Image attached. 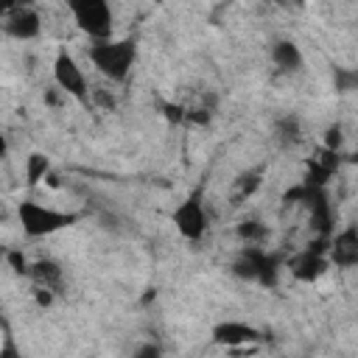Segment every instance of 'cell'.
<instances>
[{"instance_id":"15","label":"cell","mask_w":358,"mask_h":358,"mask_svg":"<svg viewBox=\"0 0 358 358\" xmlns=\"http://www.w3.org/2000/svg\"><path fill=\"white\" fill-rule=\"evenodd\" d=\"M263 176H266V165H255L249 171H243L238 179H235V190H232V204H243L246 199H252L260 185H263Z\"/></svg>"},{"instance_id":"5","label":"cell","mask_w":358,"mask_h":358,"mask_svg":"<svg viewBox=\"0 0 358 358\" xmlns=\"http://www.w3.org/2000/svg\"><path fill=\"white\" fill-rule=\"evenodd\" d=\"M173 224L179 229V235L185 241H201L207 227H210V215L204 210V199L201 190H193L176 210H173Z\"/></svg>"},{"instance_id":"17","label":"cell","mask_w":358,"mask_h":358,"mask_svg":"<svg viewBox=\"0 0 358 358\" xmlns=\"http://www.w3.org/2000/svg\"><path fill=\"white\" fill-rule=\"evenodd\" d=\"M215 115V95L213 92H204L193 106H187V123L193 126H207Z\"/></svg>"},{"instance_id":"20","label":"cell","mask_w":358,"mask_h":358,"mask_svg":"<svg viewBox=\"0 0 358 358\" xmlns=\"http://www.w3.org/2000/svg\"><path fill=\"white\" fill-rule=\"evenodd\" d=\"M333 84L338 92H350V90H358V70H350V67H336L333 70Z\"/></svg>"},{"instance_id":"25","label":"cell","mask_w":358,"mask_h":358,"mask_svg":"<svg viewBox=\"0 0 358 358\" xmlns=\"http://www.w3.org/2000/svg\"><path fill=\"white\" fill-rule=\"evenodd\" d=\"M25 6H34V0H0V11L8 14L14 8H25Z\"/></svg>"},{"instance_id":"1","label":"cell","mask_w":358,"mask_h":358,"mask_svg":"<svg viewBox=\"0 0 358 358\" xmlns=\"http://www.w3.org/2000/svg\"><path fill=\"white\" fill-rule=\"evenodd\" d=\"M90 62L95 64V70L109 78V81H126L134 59H137V48L131 39H95L87 50Z\"/></svg>"},{"instance_id":"12","label":"cell","mask_w":358,"mask_h":358,"mask_svg":"<svg viewBox=\"0 0 358 358\" xmlns=\"http://www.w3.org/2000/svg\"><path fill=\"white\" fill-rule=\"evenodd\" d=\"M338 165H341L338 151H330V148L322 145V151L305 162V176H302V182L316 185V187H327V182L333 179V173L338 171Z\"/></svg>"},{"instance_id":"22","label":"cell","mask_w":358,"mask_h":358,"mask_svg":"<svg viewBox=\"0 0 358 358\" xmlns=\"http://www.w3.org/2000/svg\"><path fill=\"white\" fill-rule=\"evenodd\" d=\"M341 143H344V131H341V126H338V123H330V126L324 129V148H330V151H341Z\"/></svg>"},{"instance_id":"11","label":"cell","mask_w":358,"mask_h":358,"mask_svg":"<svg viewBox=\"0 0 358 358\" xmlns=\"http://www.w3.org/2000/svg\"><path fill=\"white\" fill-rule=\"evenodd\" d=\"M6 22H3V31L11 36V39H34L39 36L42 31V22H39V14L34 11V6H25V8H14L8 14H3Z\"/></svg>"},{"instance_id":"16","label":"cell","mask_w":358,"mask_h":358,"mask_svg":"<svg viewBox=\"0 0 358 358\" xmlns=\"http://www.w3.org/2000/svg\"><path fill=\"white\" fill-rule=\"evenodd\" d=\"M274 140L282 145V148H291L302 140V123L296 115H285L274 123Z\"/></svg>"},{"instance_id":"23","label":"cell","mask_w":358,"mask_h":358,"mask_svg":"<svg viewBox=\"0 0 358 358\" xmlns=\"http://www.w3.org/2000/svg\"><path fill=\"white\" fill-rule=\"evenodd\" d=\"M162 115L171 123H187V106L185 103H162Z\"/></svg>"},{"instance_id":"10","label":"cell","mask_w":358,"mask_h":358,"mask_svg":"<svg viewBox=\"0 0 358 358\" xmlns=\"http://www.w3.org/2000/svg\"><path fill=\"white\" fill-rule=\"evenodd\" d=\"M260 338H263V333L255 324H246V322H218L213 327V341L215 344H224L229 350L257 344Z\"/></svg>"},{"instance_id":"26","label":"cell","mask_w":358,"mask_h":358,"mask_svg":"<svg viewBox=\"0 0 358 358\" xmlns=\"http://www.w3.org/2000/svg\"><path fill=\"white\" fill-rule=\"evenodd\" d=\"M271 3L285 8V11H302L305 8V0H271Z\"/></svg>"},{"instance_id":"27","label":"cell","mask_w":358,"mask_h":358,"mask_svg":"<svg viewBox=\"0 0 358 358\" xmlns=\"http://www.w3.org/2000/svg\"><path fill=\"white\" fill-rule=\"evenodd\" d=\"M350 162H352V165H355V168H358V148H355V151H352V154H350Z\"/></svg>"},{"instance_id":"6","label":"cell","mask_w":358,"mask_h":358,"mask_svg":"<svg viewBox=\"0 0 358 358\" xmlns=\"http://www.w3.org/2000/svg\"><path fill=\"white\" fill-rule=\"evenodd\" d=\"M53 81H56V87H59L64 95H70V98H76V101H87V95H90L87 76L81 73L78 62H76L67 50H59L56 59H53Z\"/></svg>"},{"instance_id":"3","label":"cell","mask_w":358,"mask_h":358,"mask_svg":"<svg viewBox=\"0 0 358 358\" xmlns=\"http://www.w3.org/2000/svg\"><path fill=\"white\" fill-rule=\"evenodd\" d=\"M17 218H20L22 232L28 238H45V235H53V232L78 221L76 213H62V210H53V207H42L36 201H20Z\"/></svg>"},{"instance_id":"18","label":"cell","mask_w":358,"mask_h":358,"mask_svg":"<svg viewBox=\"0 0 358 358\" xmlns=\"http://www.w3.org/2000/svg\"><path fill=\"white\" fill-rule=\"evenodd\" d=\"M48 173H50V159H48L42 151L28 154V159H25V185L34 187V185H39L42 179H48Z\"/></svg>"},{"instance_id":"8","label":"cell","mask_w":358,"mask_h":358,"mask_svg":"<svg viewBox=\"0 0 358 358\" xmlns=\"http://www.w3.org/2000/svg\"><path fill=\"white\" fill-rule=\"evenodd\" d=\"M288 271H291V277L294 280H299V282H316L324 271H327V266H330V257H327V252L324 249H319V246H313V243H308L302 252H296L294 257H288Z\"/></svg>"},{"instance_id":"21","label":"cell","mask_w":358,"mask_h":358,"mask_svg":"<svg viewBox=\"0 0 358 358\" xmlns=\"http://www.w3.org/2000/svg\"><path fill=\"white\" fill-rule=\"evenodd\" d=\"M6 263L17 271V274H22V277H28V271H31V263H28V257L20 252V249H11V252H6Z\"/></svg>"},{"instance_id":"9","label":"cell","mask_w":358,"mask_h":358,"mask_svg":"<svg viewBox=\"0 0 358 358\" xmlns=\"http://www.w3.org/2000/svg\"><path fill=\"white\" fill-rule=\"evenodd\" d=\"M327 257H330V266H336V268H355L358 266V227L355 224L330 235Z\"/></svg>"},{"instance_id":"2","label":"cell","mask_w":358,"mask_h":358,"mask_svg":"<svg viewBox=\"0 0 358 358\" xmlns=\"http://www.w3.org/2000/svg\"><path fill=\"white\" fill-rule=\"evenodd\" d=\"M282 268V257L277 252H268L263 249L260 243H246L238 257L232 260V274L238 280H246V282H257V285H277V274Z\"/></svg>"},{"instance_id":"7","label":"cell","mask_w":358,"mask_h":358,"mask_svg":"<svg viewBox=\"0 0 358 358\" xmlns=\"http://www.w3.org/2000/svg\"><path fill=\"white\" fill-rule=\"evenodd\" d=\"M302 204L308 207V218H310L313 232L322 235V238H330V235H333V221H336V215H333V204H330V199H327V190L305 182Z\"/></svg>"},{"instance_id":"24","label":"cell","mask_w":358,"mask_h":358,"mask_svg":"<svg viewBox=\"0 0 358 358\" xmlns=\"http://www.w3.org/2000/svg\"><path fill=\"white\" fill-rule=\"evenodd\" d=\"M92 98H95V101H98L101 106H106V109H115V98H112V95H109L106 90L95 87V90H92Z\"/></svg>"},{"instance_id":"14","label":"cell","mask_w":358,"mask_h":358,"mask_svg":"<svg viewBox=\"0 0 358 358\" xmlns=\"http://www.w3.org/2000/svg\"><path fill=\"white\" fill-rule=\"evenodd\" d=\"M268 56H271V62H274V67L280 73H296V70H302V62H305L302 50H299V45L294 39H277L271 45Z\"/></svg>"},{"instance_id":"13","label":"cell","mask_w":358,"mask_h":358,"mask_svg":"<svg viewBox=\"0 0 358 358\" xmlns=\"http://www.w3.org/2000/svg\"><path fill=\"white\" fill-rule=\"evenodd\" d=\"M28 280L34 282V288H48L53 294H62L64 288V274H62V266L50 257L45 260H34L31 263V271H28Z\"/></svg>"},{"instance_id":"19","label":"cell","mask_w":358,"mask_h":358,"mask_svg":"<svg viewBox=\"0 0 358 358\" xmlns=\"http://www.w3.org/2000/svg\"><path fill=\"white\" fill-rule=\"evenodd\" d=\"M235 232H238V238H241L243 243H263L266 235H268L266 224H260L257 218H246V221H241Z\"/></svg>"},{"instance_id":"4","label":"cell","mask_w":358,"mask_h":358,"mask_svg":"<svg viewBox=\"0 0 358 358\" xmlns=\"http://www.w3.org/2000/svg\"><path fill=\"white\" fill-rule=\"evenodd\" d=\"M67 8L78 25L92 42L112 36V8L109 0H67Z\"/></svg>"}]
</instances>
